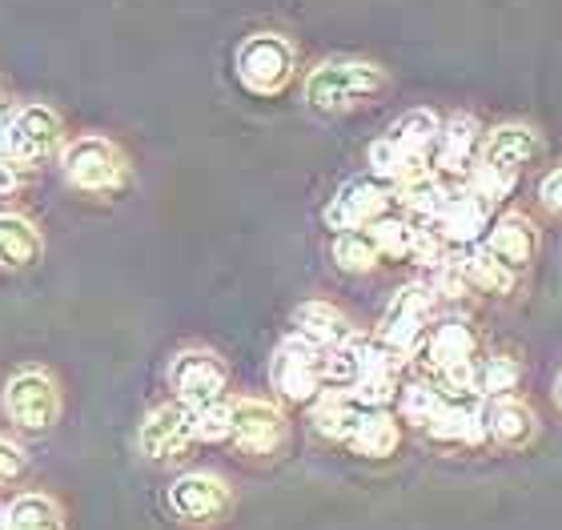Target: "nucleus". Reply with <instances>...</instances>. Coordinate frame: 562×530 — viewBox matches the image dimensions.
I'll return each mask as SVG.
<instances>
[{
  "label": "nucleus",
  "instance_id": "34",
  "mask_svg": "<svg viewBox=\"0 0 562 530\" xmlns=\"http://www.w3.org/2000/svg\"><path fill=\"white\" fill-rule=\"evenodd\" d=\"M539 201L551 217H562V169H551V173L539 181Z\"/></svg>",
  "mask_w": 562,
  "mask_h": 530
},
{
  "label": "nucleus",
  "instance_id": "3",
  "mask_svg": "<svg viewBox=\"0 0 562 530\" xmlns=\"http://www.w3.org/2000/svg\"><path fill=\"white\" fill-rule=\"evenodd\" d=\"M169 510L186 527H222L234 515V486L225 483L222 474L210 471H189L181 478H173L169 495H165Z\"/></svg>",
  "mask_w": 562,
  "mask_h": 530
},
{
  "label": "nucleus",
  "instance_id": "17",
  "mask_svg": "<svg viewBox=\"0 0 562 530\" xmlns=\"http://www.w3.org/2000/svg\"><path fill=\"white\" fill-rule=\"evenodd\" d=\"M486 249L498 261H506L510 270L522 273L539 253V225L530 222L527 213H503L486 234Z\"/></svg>",
  "mask_w": 562,
  "mask_h": 530
},
{
  "label": "nucleus",
  "instance_id": "35",
  "mask_svg": "<svg viewBox=\"0 0 562 530\" xmlns=\"http://www.w3.org/2000/svg\"><path fill=\"white\" fill-rule=\"evenodd\" d=\"M554 406H559V410H562V374L554 377Z\"/></svg>",
  "mask_w": 562,
  "mask_h": 530
},
{
  "label": "nucleus",
  "instance_id": "13",
  "mask_svg": "<svg viewBox=\"0 0 562 530\" xmlns=\"http://www.w3.org/2000/svg\"><path fill=\"white\" fill-rule=\"evenodd\" d=\"M426 435L434 442H458V447H479L486 442V398L467 394V398H446L426 422Z\"/></svg>",
  "mask_w": 562,
  "mask_h": 530
},
{
  "label": "nucleus",
  "instance_id": "22",
  "mask_svg": "<svg viewBox=\"0 0 562 530\" xmlns=\"http://www.w3.org/2000/svg\"><path fill=\"white\" fill-rule=\"evenodd\" d=\"M402 442V430L394 422V414L386 410H362L358 426H353L350 435V450L353 454H362V459H390Z\"/></svg>",
  "mask_w": 562,
  "mask_h": 530
},
{
  "label": "nucleus",
  "instance_id": "36",
  "mask_svg": "<svg viewBox=\"0 0 562 530\" xmlns=\"http://www.w3.org/2000/svg\"><path fill=\"white\" fill-rule=\"evenodd\" d=\"M0 530H9V527H4V510H0Z\"/></svg>",
  "mask_w": 562,
  "mask_h": 530
},
{
  "label": "nucleus",
  "instance_id": "4",
  "mask_svg": "<svg viewBox=\"0 0 562 530\" xmlns=\"http://www.w3.org/2000/svg\"><path fill=\"white\" fill-rule=\"evenodd\" d=\"M4 414L29 435H45L60 418V386L48 370H21L4 382Z\"/></svg>",
  "mask_w": 562,
  "mask_h": 530
},
{
  "label": "nucleus",
  "instance_id": "30",
  "mask_svg": "<svg viewBox=\"0 0 562 530\" xmlns=\"http://www.w3.org/2000/svg\"><path fill=\"white\" fill-rule=\"evenodd\" d=\"M378 246L374 237L366 234V229H341L334 237V261H338V270L346 273H370L378 266Z\"/></svg>",
  "mask_w": 562,
  "mask_h": 530
},
{
  "label": "nucleus",
  "instance_id": "8",
  "mask_svg": "<svg viewBox=\"0 0 562 530\" xmlns=\"http://www.w3.org/2000/svg\"><path fill=\"white\" fill-rule=\"evenodd\" d=\"M270 382L285 402H314L326 386V374H322V350L310 346L305 338H285L278 346L270 362Z\"/></svg>",
  "mask_w": 562,
  "mask_h": 530
},
{
  "label": "nucleus",
  "instance_id": "27",
  "mask_svg": "<svg viewBox=\"0 0 562 530\" xmlns=\"http://www.w3.org/2000/svg\"><path fill=\"white\" fill-rule=\"evenodd\" d=\"M474 330H470L467 322H442V326H434V334L426 338V353H430V362L442 370V365L450 362H467V358H474Z\"/></svg>",
  "mask_w": 562,
  "mask_h": 530
},
{
  "label": "nucleus",
  "instance_id": "20",
  "mask_svg": "<svg viewBox=\"0 0 562 530\" xmlns=\"http://www.w3.org/2000/svg\"><path fill=\"white\" fill-rule=\"evenodd\" d=\"M438 157H434V166L446 169V173H467L470 169V157L479 149V121L474 117H450L438 129V142H434Z\"/></svg>",
  "mask_w": 562,
  "mask_h": 530
},
{
  "label": "nucleus",
  "instance_id": "12",
  "mask_svg": "<svg viewBox=\"0 0 562 530\" xmlns=\"http://www.w3.org/2000/svg\"><path fill=\"white\" fill-rule=\"evenodd\" d=\"M189 442H193V410L181 406V402H169V406L149 410L145 414V422H140V430H137L140 454L153 459V462L177 459Z\"/></svg>",
  "mask_w": 562,
  "mask_h": 530
},
{
  "label": "nucleus",
  "instance_id": "19",
  "mask_svg": "<svg viewBox=\"0 0 562 530\" xmlns=\"http://www.w3.org/2000/svg\"><path fill=\"white\" fill-rule=\"evenodd\" d=\"M45 253V237L21 213H0V270H29Z\"/></svg>",
  "mask_w": 562,
  "mask_h": 530
},
{
  "label": "nucleus",
  "instance_id": "16",
  "mask_svg": "<svg viewBox=\"0 0 562 530\" xmlns=\"http://www.w3.org/2000/svg\"><path fill=\"white\" fill-rule=\"evenodd\" d=\"M486 225H491V201L462 189V193H450V201L442 205V213H438V222H434L430 229H438L442 241L474 246V241L486 234Z\"/></svg>",
  "mask_w": 562,
  "mask_h": 530
},
{
  "label": "nucleus",
  "instance_id": "14",
  "mask_svg": "<svg viewBox=\"0 0 562 530\" xmlns=\"http://www.w3.org/2000/svg\"><path fill=\"white\" fill-rule=\"evenodd\" d=\"M539 435V414L530 410V402L503 394V398H486V438L498 442L503 450H522Z\"/></svg>",
  "mask_w": 562,
  "mask_h": 530
},
{
  "label": "nucleus",
  "instance_id": "15",
  "mask_svg": "<svg viewBox=\"0 0 562 530\" xmlns=\"http://www.w3.org/2000/svg\"><path fill=\"white\" fill-rule=\"evenodd\" d=\"M535 154H539V133L530 129V125H518V121H510V125H498V129L486 133L479 166L494 169V173L515 177V181H518L522 166H527Z\"/></svg>",
  "mask_w": 562,
  "mask_h": 530
},
{
  "label": "nucleus",
  "instance_id": "11",
  "mask_svg": "<svg viewBox=\"0 0 562 530\" xmlns=\"http://www.w3.org/2000/svg\"><path fill=\"white\" fill-rule=\"evenodd\" d=\"M60 145V117L48 105H29L21 113H12L4 125V145L0 157L4 161H41Z\"/></svg>",
  "mask_w": 562,
  "mask_h": 530
},
{
  "label": "nucleus",
  "instance_id": "1",
  "mask_svg": "<svg viewBox=\"0 0 562 530\" xmlns=\"http://www.w3.org/2000/svg\"><path fill=\"white\" fill-rule=\"evenodd\" d=\"M386 84V72L370 65V60H322L310 77H305V101L317 109V113H346V109L366 105L370 97L382 93Z\"/></svg>",
  "mask_w": 562,
  "mask_h": 530
},
{
  "label": "nucleus",
  "instance_id": "18",
  "mask_svg": "<svg viewBox=\"0 0 562 530\" xmlns=\"http://www.w3.org/2000/svg\"><path fill=\"white\" fill-rule=\"evenodd\" d=\"M293 334L305 338L310 346H317V350H334V346L350 342L353 326H350V318H346L338 306H329V302H302V306L293 309Z\"/></svg>",
  "mask_w": 562,
  "mask_h": 530
},
{
  "label": "nucleus",
  "instance_id": "24",
  "mask_svg": "<svg viewBox=\"0 0 562 530\" xmlns=\"http://www.w3.org/2000/svg\"><path fill=\"white\" fill-rule=\"evenodd\" d=\"M458 266H462V278H467L474 290H482V294H510L518 285V270H510L506 261H498L486 246L470 249L467 258H458Z\"/></svg>",
  "mask_w": 562,
  "mask_h": 530
},
{
  "label": "nucleus",
  "instance_id": "26",
  "mask_svg": "<svg viewBox=\"0 0 562 530\" xmlns=\"http://www.w3.org/2000/svg\"><path fill=\"white\" fill-rule=\"evenodd\" d=\"M341 394L362 410H386L390 402L398 398V374L394 370H362L341 386Z\"/></svg>",
  "mask_w": 562,
  "mask_h": 530
},
{
  "label": "nucleus",
  "instance_id": "6",
  "mask_svg": "<svg viewBox=\"0 0 562 530\" xmlns=\"http://www.w3.org/2000/svg\"><path fill=\"white\" fill-rule=\"evenodd\" d=\"M234 430H229V442H237L241 454L249 459H273L285 438H290V426H285V414L266 398H234Z\"/></svg>",
  "mask_w": 562,
  "mask_h": 530
},
{
  "label": "nucleus",
  "instance_id": "7",
  "mask_svg": "<svg viewBox=\"0 0 562 530\" xmlns=\"http://www.w3.org/2000/svg\"><path fill=\"white\" fill-rule=\"evenodd\" d=\"M169 386H173L181 406L201 410V406H213V402L225 398L229 374H225V362L213 350H181L169 365Z\"/></svg>",
  "mask_w": 562,
  "mask_h": 530
},
{
  "label": "nucleus",
  "instance_id": "29",
  "mask_svg": "<svg viewBox=\"0 0 562 530\" xmlns=\"http://www.w3.org/2000/svg\"><path fill=\"white\" fill-rule=\"evenodd\" d=\"M518 370L515 358H506V353H494L486 362H474V394L479 398H503V394H515L518 390Z\"/></svg>",
  "mask_w": 562,
  "mask_h": 530
},
{
  "label": "nucleus",
  "instance_id": "2",
  "mask_svg": "<svg viewBox=\"0 0 562 530\" xmlns=\"http://www.w3.org/2000/svg\"><path fill=\"white\" fill-rule=\"evenodd\" d=\"M60 173L85 193H113L125 185L130 161L109 137H77L60 149Z\"/></svg>",
  "mask_w": 562,
  "mask_h": 530
},
{
  "label": "nucleus",
  "instance_id": "10",
  "mask_svg": "<svg viewBox=\"0 0 562 530\" xmlns=\"http://www.w3.org/2000/svg\"><path fill=\"white\" fill-rule=\"evenodd\" d=\"M394 205V185H386L382 177H353L334 193V201L326 205V225L329 229H366L370 222H378L382 213Z\"/></svg>",
  "mask_w": 562,
  "mask_h": 530
},
{
  "label": "nucleus",
  "instance_id": "23",
  "mask_svg": "<svg viewBox=\"0 0 562 530\" xmlns=\"http://www.w3.org/2000/svg\"><path fill=\"white\" fill-rule=\"evenodd\" d=\"M4 527L9 530H65V510H60L57 498L48 495H16L4 507Z\"/></svg>",
  "mask_w": 562,
  "mask_h": 530
},
{
  "label": "nucleus",
  "instance_id": "31",
  "mask_svg": "<svg viewBox=\"0 0 562 530\" xmlns=\"http://www.w3.org/2000/svg\"><path fill=\"white\" fill-rule=\"evenodd\" d=\"M438 406H442V390L430 386V382H411V386L398 390L402 422L422 426V430H426V422L434 418V410H438Z\"/></svg>",
  "mask_w": 562,
  "mask_h": 530
},
{
  "label": "nucleus",
  "instance_id": "32",
  "mask_svg": "<svg viewBox=\"0 0 562 530\" xmlns=\"http://www.w3.org/2000/svg\"><path fill=\"white\" fill-rule=\"evenodd\" d=\"M229 430H234V406H229V398L193 410V442H229Z\"/></svg>",
  "mask_w": 562,
  "mask_h": 530
},
{
  "label": "nucleus",
  "instance_id": "5",
  "mask_svg": "<svg viewBox=\"0 0 562 530\" xmlns=\"http://www.w3.org/2000/svg\"><path fill=\"white\" fill-rule=\"evenodd\" d=\"M293 77V45L278 33H258L241 41L237 48V81L249 93L273 97L281 93Z\"/></svg>",
  "mask_w": 562,
  "mask_h": 530
},
{
  "label": "nucleus",
  "instance_id": "28",
  "mask_svg": "<svg viewBox=\"0 0 562 530\" xmlns=\"http://www.w3.org/2000/svg\"><path fill=\"white\" fill-rule=\"evenodd\" d=\"M366 234L374 237L378 253H386V258H411L414 246H418L422 225L406 222V217H390V213H382L378 222L366 225Z\"/></svg>",
  "mask_w": 562,
  "mask_h": 530
},
{
  "label": "nucleus",
  "instance_id": "33",
  "mask_svg": "<svg viewBox=\"0 0 562 530\" xmlns=\"http://www.w3.org/2000/svg\"><path fill=\"white\" fill-rule=\"evenodd\" d=\"M29 474V454L12 438L0 435V486H16Z\"/></svg>",
  "mask_w": 562,
  "mask_h": 530
},
{
  "label": "nucleus",
  "instance_id": "25",
  "mask_svg": "<svg viewBox=\"0 0 562 530\" xmlns=\"http://www.w3.org/2000/svg\"><path fill=\"white\" fill-rule=\"evenodd\" d=\"M438 129H442V121L434 117L430 109H411L406 117L394 121L390 142L398 145L406 157H422V161H430V149H434V142H438Z\"/></svg>",
  "mask_w": 562,
  "mask_h": 530
},
{
  "label": "nucleus",
  "instance_id": "9",
  "mask_svg": "<svg viewBox=\"0 0 562 530\" xmlns=\"http://www.w3.org/2000/svg\"><path fill=\"white\" fill-rule=\"evenodd\" d=\"M430 314H434V290L430 285H402L398 294H394V302L386 306V314H382V342L390 346V350H398L402 358L406 353L418 350V342L426 338V326H430Z\"/></svg>",
  "mask_w": 562,
  "mask_h": 530
},
{
  "label": "nucleus",
  "instance_id": "21",
  "mask_svg": "<svg viewBox=\"0 0 562 530\" xmlns=\"http://www.w3.org/2000/svg\"><path fill=\"white\" fill-rule=\"evenodd\" d=\"M358 418H362V406H353V402L341 394V386L322 390L314 398V410H310V422H314L317 435L334 438V442H350Z\"/></svg>",
  "mask_w": 562,
  "mask_h": 530
}]
</instances>
